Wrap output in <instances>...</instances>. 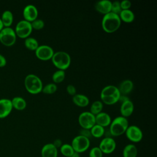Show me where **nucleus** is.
I'll list each match as a JSON object with an SVG mask.
<instances>
[{
	"mask_svg": "<svg viewBox=\"0 0 157 157\" xmlns=\"http://www.w3.org/2000/svg\"><path fill=\"white\" fill-rule=\"evenodd\" d=\"M24 84L26 90L32 94H37L42 92L43 84L41 79L36 75L29 74L25 78Z\"/></svg>",
	"mask_w": 157,
	"mask_h": 157,
	"instance_id": "obj_4",
	"label": "nucleus"
},
{
	"mask_svg": "<svg viewBox=\"0 0 157 157\" xmlns=\"http://www.w3.org/2000/svg\"><path fill=\"white\" fill-rule=\"evenodd\" d=\"M57 90V86L54 83H50L43 86L42 92L46 94H52Z\"/></svg>",
	"mask_w": 157,
	"mask_h": 157,
	"instance_id": "obj_30",
	"label": "nucleus"
},
{
	"mask_svg": "<svg viewBox=\"0 0 157 157\" xmlns=\"http://www.w3.org/2000/svg\"><path fill=\"white\" fill-rule=\"evenodd\" d=\"M69 157H80V155H79L78 153L75 152L72 155H71V156H69Z\"/></svg>",
	"mask_w": 157,
	"mask_h": 157,
	"instance_id": "obj_39",
	"label": "nucleus"
},
{
	"mask_svg": "<svg viewBox=\"0 0 157 157\" xmlns=\"http://www.w3.org/2000/svg\"><path fill=\"white\" fill-rule=\"evenodd\" d=\"M25 46L29 50L35 51L39 46L38 41L34 37H28L25 39L24 42Z\"/></svg>",
	"mask_w": 157,
	"mask_h": 157,
	"instance_id": "obj_26",
	"label": "nucleus"
},
{
	"mask_svg": "<svg viewBox=\"0 0 157 157\" xmlns=\"http://www.w3.org/2000/svg\"><path fill=\"white\" fill-rule=\"evenodd\" d=\"M91 136L95 138H101L105 134V128L100 125L95 124L91 129Z\"/></svg>",
	"mask_w": 157,
	"mask_h": 157,
	"instance_id": "obj_25",
	"label": "nucleus"
},
{
	"mask_svg": "<svg viewBox=\"0 0 157 157\" xmlns=\"http://www.w3.org/2000/svg\"><path fill=\"white\" fill-rule=\"evenodd\" d=\"M124 134L128 139L133 143L139 142L143 138L142 130L136 125L129 126Z\"/></svg>",
	"mask_w": 157,
	"mask_h": 157,
	"instance_id": "obj_10",
	"label": "nucleus"
},
{
	"mask_svg": "<svg viewBox=\"0 0 157 157\" xmlns=\"http://www.w3.org/2000/svg\"><path fill=\"white\" fill-rule=\"evenodd\" d=\"M103 153L98 147H93L89 152V157H102Z\"/></svg>",
	"mask_w": 157,
	"mask_h": 157,
	"instance_id": "obj_32",
	"label": "nucleus"
},
{
	"mask_svg": "<svg viewBox=\"0 0 157 157\" xmlns=\"http://www.w3.org/2000/svg\"><path fill=\"white\" fill-rule=\"evenodd\" d=\"M7 63V61L6 58L1 54H0V67H4L6 65Z\"/></svg>",
	"mask_w": 157,
	"mask_h": 157,
	"instance_id": "obj_38",
	"label": "nucleus"
},
{
	"mask_svg": "<svg viewBox=\"0 0 157 157\" xmlns=\"http://www.w3.org/2000/svg\"><path fill=\"white\" fill-rule=\"evenodd\" d=\"M36 57L42 61H48L52 59L53 54V49L47 45H40L34 51Z\"/></svg>",
	"mask_w": 157,
	"mask_h": 157,
	"instance_id": "obj_11",
	"label": "nucleus"
},
{
	"mask_svg": "<svg viewBox=\"0 0 157 157\" xmlns=\"http://www.w3.org/2000/svg\"><path fill=\"white\" fill-rule=\"evenodd\" d=\"M95 121L96 124L105 128L110 125L112 119L107 113L101 112L95 116Z\"/></svg>",
	"mask_w": 157,
	"mask_h": 157,
	"instance_id": "obj_18",
	"label": "nucleus"
},
{
	"mask_svg": "<svg viewBox=\"0 0 157 157\" xmlns=\"http://www.w3.org/2000/svg\"><path fill=\"white\" fill-rule=\"evenodd\" d=\"M118 15L121 21L125 23H131L134 20L135 18L134 12L129 9L122 10Z\"/></svg>",
	"mask_w": 157,
	"mask_h": 157,
	"instance_id": "obj_22",
	"label": "nucleus"
},
{
	"mask_svg": "<svg viewBox=\"0 0 157 157\" xmlns=\"http://www.w3.org/2000/svg\"><path fill=\"white\" fill-rule=\"evenodd\" d=\"M60 153L66 157H69L72 155L75 151L71 144H64L59 148Z\"/></svg>",
	"mask_w": 157,
	"mask_h": 157,
	"instance_id": "obj_28",
	"label": "nucleus"
},
{
	"mask_svg": "<svg viewBox=\"0 0 157 157\" xmlns=\"http://www.w3.org/2000/svg\"><path fill=\"white\" fill-rule=\"evenodd\" d=\"M120 2V7L121 8V10L129 9V8L131 6V2L129 0H123Z\"/></svg>",
	"mask_w": 157,
	"mask_h": 157,
	"instance_id": "obj_34",
	"label": "nucleus"
},
{
	"mask_svg": "<svg viewBox=\"0 0 157 157\" xmlns=\"http://www.w3.org/2000/svg\"><path fill=\"white\" fill-rule=\"evenodd\" d=\"M1 20L3 23L4 27H10L13 23V15L11 11L6 10L3 12Z\"/></svg>",
	"mask_w": 157,
	"mask_h": 157,
	"instance_id": "obj_23",
	"label": "nucleus"
},
{
	"mask_svg": "<svg viewBox=\"0 0 157 157\" xmlns=\"http://www.w3.org/2000/svg\"><path fill=\"white\" fill-rule=\"evenodd\" d=\"M103 109V103L101 101H94L90 106V112L96 116L98 113L102 112Z\"/></svg>",
	"mask_w": 157,
	"mask_h": 157,
	"instance_id": "obj_27",
	"label": "nucleus"
},
{
	"mask_svg": "<svg viewBox=\"0 0 157 157\" xmlns=\"http://www.w3.org/2000/svg\"><path fill=\"white\" fill-rule=\"evenodd\" d=\"M42 157H58V149L52 143L45 144L41 149Z\"/></svg>",
	"mask_w": 157,
	"mask_h": 157,
	"instance_id": "obj_17",
	"label": "nucleus"
},
{
	"mask_svg": "<svg viewBox=\"0 0 157 157\" xmlns=\"http://www.w3.org/2000/svg\"><path fill=\"white\" fill-rule=\"evenodd\" d=\"M13 109L11 100L6 98L0 99V118L7 117Z\"/></svg>",
	"mask_w": 157,
	"mask_h": 157,
	"instance_id": "obj_14",
	"label": "nucleus"
},
{
	"mask_svg": "<svg viewBox=\"0 0 157 157\" xmlns=\"http://www.w3.org/2000/svg\"><path fill=\"white\" fill-rule=\"evenodd\" d=\"M134 88L133 82L130 80H124L122 81L120 83L118 89L120 91L121 95L126 96L129 93H130Z\"/></svg>",
	"mask_w": 157,
	"mask_h": 157,
	"instance_id": "obj_19",
	"label": "nucleus"
},
{
	"mask_svg": "<svg viewBox=\"0 0 157 157\" xmlns=\"http://www.w3.org/2000/svg\"><path fill=\"white\" fill-rule=\"evenodd\" d=\"M75 152L81 153L86 151L90 147V139L81 135L75 136L72 140L71 144Z\"/></svg>",
	"mask_w": 157,
	"mask_h": 157,
	"instance_id": "obj_6",
	"label": "nucleus"
},
{
	"mask_svg": "<svg viewBox=\"0 0 157 157\" xmlns=\"http://www.w3.org/2000/svg\"><path fill=\"white\" fill-rule=\"evenodd\" d=\"M66 91H67V93L69 94V95H71V96H74L75 94H76L77 93V90H76V88L75 87L72 85H68L66 87Z\"/></svg>",
	"mask_w": 157,
	"mask_h": 157,
	"instance_id": "obj_35",
	"label": "nucleus"
},
{
	"mask_svg": "<svg viewBox=\"0 0 157 157\" xmlns=\"http://www.w3.org/2000/svg\"><path fill=\"white\" fill-rule=\"evenodd\" d=\"M12 104L13 108L18 110H23L26 107V102L22 97L16 96L14 97L12 100Z\"/></svg>",
	"mask_w": 157,
	"mask_h": 157,
	"instance_id": "obj_24",
	"label": "nucleus"
},
{
	"mask_svg": "<svg viewBox=\"0 0 157 157\" xmlns=\"http://www.w3.org/2000/svg\"><path fill=\"white\" fill-rule=\"evenodd\" d=\"M14 31L17 36L22 39H26L29 37L33 28L30 22L25 20H22L17 23Z\"/></svg>",
	"mask_w": 157,
	"mask_h": 157,
	"instance_id": "obj_8",
	"label": "nucleus"
},
{
	"mask_svg": "<svg viewBox=\"0 0 157 157\" xmlns=\"http://www.w3.org/2000/svg\"><path fill=\"white\" fill-rule=\"evenodd\" d=\"M72 102L78 107H84L87 106L90 103L89 98L82 94H76L72 97Z\"/></svg>",
	"mask_w": 157,
	"mask_h": 157,
	"instance_id": "obj_20",
	"label": "nucleus"
},
{
	"mask_svg": "<svg viewBox=\"0 0 157 157\" xmlns=\"http://www.w3.org/2000/svg\"><path fill=\"white\" fill-rule=\"evenodd\" d=\"M31 26L33 29H36V30H40L42 29L44 26H45V23L44 21L40 18H37L33 21L31 22Z\"/></svg>",
	"mask_w": 157,
	"mask_h": 157,
	"instance_id": "obj_31",
	"label": "nucleus"
},
{
	"mask_svg": "<svg viewBox=\"0 0 157 157\" xmlns=\"http://www.w3.org/2000/svg\"><path fill=\"white\" fill-rule=\"evenodd\" d=\"M129 126L128 120L122 116L115 117L109 125V132L112 136H120L125 133Z\"/></svg>",
	"mask_w": 157,
	"mask_h": 157,
	"instance_id": "obj_3",
	"label": "nucleus"
},
{
	"mask_svg": "<svg viewBox=\"0 0 157 157\" xmlns=\"http://www.w3.org/2000/svg\"><path fill=\"white\" fill-rule=\"evenodd\" d=\"M121 8L120 7V2L118 1H115L112 2V7H111V12L119 15L120 13L121 12Z\"/></svg>",
	"mask_w": 157,
	"mask_h": 157,
	"instance_id": "obj_33",
	"label": "nucleus"
},
{
	"mask_svg": "<svg viewBox=\"0 0 157 157\" xmlns=\"http://www.w3.org/2000/svg\"><path fill=\"white\" fill-rule=\"evenodd\" d=\"M120 93L118 87L114 85H107L101 91V101L106 105H113L119 101Z\"/></svg>",
	"mask_w": 157,
	"mask_h": 157,
	"instance_id": "obj_1",
	"label": "nucleus"
},
{
	"mask_svg": "<svg viewBox=\"0 0 157 157\" xmlns=\"http://www.w3.org/2000/svg\"><path fill=\"white\" fill-rule=\"evenodd\" d=\"M137 148L133 144H127L123 150V157H137Z\"/></svg>",
	"mask_w": 157,
	"mask_h": 157,
	"instance_id": "obj_21",
	"label": "nucleus"
},
{
	"mask_svg": "<svg viewBox=\"0 0 157 157\" xmlns=\"http://www.w3.org/2000/svg\"><path fill=\"white\" fill-rule=\"evenodd\" d=\"M81 136H83L85 137H87L90 139V137H91V134L90 132V129H82V130L80 132V134Z\"/></svg>",
	"mask_w": 157,
	"mask_h": 157,
	"instance_id": "obj_36",
	"label": "nucleus"
},
{
	"mask_svg": "<svg viewBox=\"0 0 157 157\" xmlns=\"http://www.w3.org/2000/svg\"><path fill=\"white\" fill-rule=\"evenodd\" d=\"M4 28V25H3V23L1 20V18H0V31L2 29V28Z\"/></svg>",
	"mask_w": 157,
	"mask_h": 157,
	"instance_id": "obj_40",
	"label": "nucleus"
},
{
	"mask_svg": "<svg viewBox=\"0 0 157 157\" xmlns=\"http://www.w3.org/2000/svg\"><path fill=\"white\" fill-rule=\"evenodd\" d=\"M78 121L82 129H90L96 124L95 116L88 111L82 112L78 116Z\"/></svg>",
	"mask_w": 157,
	"mask_h": 157,
	"instance_id": "obj_9",
	"label": "nucleus"
},
{
	"mask_svg": "<svg viewBox=\"0 0 157 157\" xmlns=\"http://www.w3.org/2000/svg\"><path fill=\"white\" fill-rule=\"evenodd\" d=\"M17 39V35L13 29L10 27H4L0 31V42L4 45H13Z\"/></svg>",
	"mask_w": 157,
	"mask_h": 157,
	"instance_id": "obj_7",
	"label": "nucleus"
},
{
	"mask_svg": "<svg viewBox=\"0 0 157 157\" xmlns=\"http://www.w3.org/2000/svg\"><path fill=\"white\" fill-rule=\"evenodd\" d=\"M134 109V104L130 99H128L121 102L120 109L121 116L127 118V117L131 116L132 114Z\"/></svg>",
	"mask_w": 157,
	"mask_h": 157,
	"instance_id": "obj_16",
	"label": "nucleus"
},
{
	"mask_svg": "<svg viewBox=\"0 0 157 157\" xmlns=\"http://www.w3.org/2000/svg\"><path fill=\"white\" fill-rule=\"evenodd\" d=\"M23 16L25 20L31 23L37 18V9L35 6L33 4H28L23 9Z\"/></svg>",
	"mask_w": 157,
	"mask_h": 157,
	"instance_id": "obj_13",
	"label": "nucleus"
},
{
	"mask_svg": "<svg viewBox=\"0 0 157 157\" xmlns=\"http://www.w3.org/2000/svg\"><path fill=\"white\" fill-rule=\"evenodd\" d=\"M53 144V145L58 149V148H59L61 145H63V143H62V141L59 139H55L54 140V142L52 143Z\"/></svg>",
	"mask_w": 157,
	"mask_h": 157,
	"instance_id": "obj_37",
	"label": "nucleus"
},
{
	"mask_svg": "<svg viewBox=\"0 0 157 157\" xmlns=\"http://www.w3.org/2000/svg\"><path fill=\"white\" fill-rule=\"evenodd\" d=\"M52 80L54 83H61L65 78V72L63 70H57L55 71L52 77Z\"/></svg>",
	"mask_w": 157,
	"mask_h": 157,
	"instance_id": "obj_29",
	"label": "nucleus"
},
{
	"mask_svg": "<svg viewBox=\"0 0 157 157\" xmlns=\"http://www.w3.org/2000/svg\"><path fill=\"white\" fill-rule=\"evenodd\" d=\"M51 60L53 64L56 68L63 71L67 69L71 63V58L69 54L64 51L54 52Z\"/></svg>",
	"mask_w": 157,
	"mask_h": 157,
	"instance_id": "obj_5",
	"label": "nucleus"
},
{
	"mask_svg": "<svg viewBox=\"0 0 157 157\" xmlns=\"http://www.w3.org/2000/svg\"><path fill=\"white\" fill-rule=\"evenodd\" d=\"M111 7L112 1L109 0H101L96 2L94 5L96 10L103 15L111 12Z\"/></svg>",
	"mask_w": 157,
	"mask_h": 157,
	"instance_id": "obj_15",
	"label": "nucleus"
},
{
	"mask_svg": "<svg viewBox=\"0 0 157 157\" xmlns=\"http://www.w3.org/2000/svg\"><path fill=\"white\" fill-rule=\"evenodd\" d=\"M116 146V142L112 137H105L100 142L98 147L103 154H110L115 151Z\"/></svg>",
	"mask_w": 157,
	"mask_h": 157,
	"instance_id": "obj_12",
	"label": "nucleus"
},
{
	"mask_svg": "<svg viewBox=\"0 0 157 157\" xmlns=\"http://www.w3.org/2000/svg\"><path fill=\"white\" fill-rule=\"evenodd\" d=\"M121 23V21L118 15L110 12L104 15L101 21V26L105 32L112 33L119 29Z\"/></svg>",
	"mask_w": 157,
	"mask_h": 157,
	"instance_id": "obj_2",
	"label": "nucleus"
}]
</instances>
